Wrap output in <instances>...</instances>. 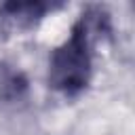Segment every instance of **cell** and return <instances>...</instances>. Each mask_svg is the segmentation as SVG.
<instances>
[{
	"label": "cell",
	"mask_w": 135,
	"mask_h": 135,
	"mask_svg": "<svg viewBox=\"0 0 135 135\" xmlns=\"http://www.w3.org/2000/svg\"><path fill=\"white\" fill-rule=\"evenodd\" d=\"M25 93H27L25 76L17 68L0 61V103H15L23 99Z\"/></svg>",
	"instance_id": "cell-2"
},
{
	"label": "cell",
	"mask_w": 135,
	"mask_h": 135,
	"mask_svg": "<svg viewBox=\"0 0 135 135\" xmlns=\"http://www.w3.org/2000/svg\"><path fill=\"white\" fill-rule=\"evenodd\" d=\"M91 17L82 19L72 27L70 38L53 53L49 63V82L63 95H78L91 80Z\"/></svg>",
	"instance_id": "cell-1"
},
{
	"label": "cell",
	"mask_w": 135,
	"mask_h": 135,
	"mask_svg": "<svg viewBox=\"0 0 135 135\" xmlns=\"http://www.w3.org/2000/svg\"><path fill=\"white\" fill-rule=\"evenodd\" d=\"M44 4H4L2 6V11L6 13V17L13 21V23H17L19 27H30L36 19H40L42 17V13H44Z\"/></svg>",
	"instance_id": "cell-3"
}]
</instances>
